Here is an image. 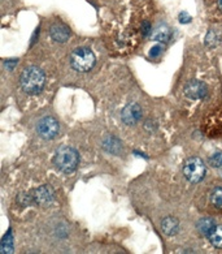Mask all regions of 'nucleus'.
I'll return each mask as SVG.
<instances>
[{"label": "nucleus", "mask_w": 222, "mask_h": 254, "mask_svg": "<svg viewBox=\"0 0 222 254\" xmlns=\"http://www.w3.org/2000/svg\"><path fill=\"white\" fill-rule=\"evenodd\" d=\"M170 34H171L170 29H169L166 25H164V24H161V25H159L156 29L153 30L152 38L155 39V41L164 43V42H166L167 39L170 38Z\"/></svg>", "instance_id": "nucleus-12"}, {"label": "nucleus", "mask_w": 222, "mask_h": 254, "mask_svg": "<svg viewBox=\"0 0 222 254\" xmlns=\"http://www.w3.org/2000/svg\"><path fill=\"white\" fill-rule=\"evenodd\" d=\"M78 162H80V157L77 154V151L69 146L60 148L54 157L55 167L64 173H72L76 171Z\"/></svg>", "instance_id": "nucleus-2"}, {"label": "nucleus", "mask_w": 222, "mask_h": 254, "mask_svg": "<svg viewBox=\"0 0 222 254\" xmlns=\"http://www.w3.org/2000/svg\"><path fill=\"white\" fill-rule=\"evenodd\" d=\"M17 203H19L20 206H22V207L30 206L31 203H34L31 191H30V193H21V194L17 197Z\"/></svg>", "instance_id": "nucleus-16"}, {"label": "nucleus", "mask_w": 222, "mask_h": 254, "mask_svg": "<svg viewBox=\"0 0 222 254\" xmlns=\"http://www.w3.org/2000/svg\"><path fill=\"white\" fill-rule=\"evenodd\" d=\"M70 63L78 72H87L95 65V55L90 48L80 47L74 50L70 56Z\"/></svg>", "instance_id": "nucleus-3"}, {"label": "nucleus", "mask_w": 222, "mask_h": 254, "mask_svg": "<svg viewBox=\"0 0 222 254\" xmlns=\"http://www.w3.org/2000/svg\"><path fill=\"white\" fill-rule=\"evenodd\" d=\"M185 94L190 99H203L208 94V88L200 81H190L185 86Z\"/></svg>", "instance_id": "nucleus-8"}, {"label": "nucleus", "mask_w": 222, "mask_h": 254, "mask_svg": "<svg viewBox=\"0 0 222 254\" xmlns=\"http://www.w3.org/2000/svg\"><path fill=\"white\" fill-rule=\"evenodd\" d=\"M209 164L213 168H221L222 167V153L221 151H217L215 154L212 155L209 158Z\"/></svg>", "instance_id": "nucleus-17"}, {"label": "nucleus", "mask_w": 222, "mask_h": 254, "mask_svg": "<svg viewBox=\"0 0 222 254\" xmlns=\"http://www.w3.org/2000/svg\"><path fill=\"white\" fill-rule=\"evenodd\" d=\"M178 19L182 24H189V22L191 21V16H190L187 12H181L178 16Z\"/></svg>", "instance_id": "nucleus-22"}, {"label": "nucleus", "mask_w": 222, "mask_h": 254, "mask_svg": "<svg viewBox=\"0 0 222 254\" xmlns=\"http://www.w3.org/2000/svg\"><path fill=\"white\" fill-rule=\"evenodd\" d=\"M219 7H220V11L222 12V0H219Z\"/></svg>", "instance_id": "nucleus-23"}, {"label": "nucleus", "mask_w": 222, "mask_h": 254, "mask_svg": "<svg viewBox=\"0 0 222 254\" xmlns=\"http://www.w3.org/2000/svg\"><path fill=\"white\" fill-rule=\"evenodd\" d=\"M140 32H142L143 35H149L151 34V32H152V29H151V24H149L148 21H144L142 24V26H140Z\"/></svg>", "instance_id": "nucleus-20"}, {"label": "nucleus", "mask_w": 222, "mask_h": 254, "mask_svg": "<svg viewBox=\"0 0 222 254\" xmlns=\"http://www.w3.org/2000/svg\"><path fill=\"white\" fill-rule=\"evenodd\" d=\"M161 228L164 231L165 235L167 236H174L175 233L178 232L179 229V223L178 221L173 217L165 218L163 223H161Z\"/></svg>", "instance_id": "nucleus-10"}, {"label": "nucleus", "mask_w": 222, "mask_h": 254, "mask_svg": "<svg viewBox=\"0 0 222 254\" xmlns=\"http://www.w3.org/2000/svg\"><path fill=\"white\" fill-rule=\"evenodd\" d=\"M38 134L44 140H52L57 136L58 133V123L54 118H43L38 123L37 126Z\"/></svg>", "instance_id": "nucleus-5"}, {"label": "nucleus", "mask_w": 222, "mask_h": 254, "mask_svg": "<svg viewBox=\"0 0 222 254\" xmlns=\"http://www.w3.org/2000/svg\"><path fill=\"white\" fill-rule=\"evenodd\" d=\"M33 201L38 206H50L55 201V194L48 185H43L39 188L31 190Z\"/></svg>", "instance_id": "nucleus-6"}, {"label": "nucleus", "mask_w": 222, "mask_h": 254, "mask_svg": "<svg viewBox=\"0 0 222 254\" xmlns=\"http://www.w3.org/2000/svg\"><path fill=\"white\" fill-rule=\"evenodd\" d=\"M104 148H106L108 151H111V153H117V151L120 150L121 146L116 140L110 138V140H107L106 142H104Z\"/></svg>", "instance_id": "nucleus-18"}, {"label": "nucleus", "mask_w": 222, "mask_h": 254, "mask_svg": "<svg viewBox=\"0 0 222 254\" xmlns=\"http://www.w3.org/2000/svg\"><path fill=\"white\" fill-rule=\"evenodd\" d=\"M196 228L201 235L209 237V235H211V233L213 232V229L216 228V223L213 219H211V218H203V219H200V221L197 222Z\"/></svg>", "instance_id": "nucleus-11"}, {"label": "nucleus", "mask_w": 222, "mask_h": 254, "mask_svg": "<svg viewBox=\"0 0 222 254\" xmlns=\"http://www.w3.org/2000/svg\"><path fill=\"white\" fill-rule=\"evenodd\" d=\"M50 34H51L52 39L58 43H62V42H66L69 39V29L66 26L61 25V24H55V25L51 26L50 29Z\"/></svg>", "instance_id": "nucleus-9"}, {"label": "nucleus", "mask_w": 222, "mask_h": 254, "mask_svg": "<svg viewBox=\"0 0 222 254\" xmlns=\"http://www.w3.org/2000/svg\"><path fill=\"white\" fill-rule=\"evenodd\" d=\"M220 175H221V179H222V167L220 168Z\"/></svg>", "instance_id": "nucleus-24"}, {"label": "nucleus", "mask_w": 222, "mask_h": 254, "mask_svg": "<svg viewBox=\"0 0 222 254\" xmlns=\"http://www.w3.org/2000/svg\"><path fill=\"white\" fill-rule=\"evenodd\" d=\"M13 252V244H12V233L11 231L4 236L1 240V253H12Z\"/></svg>", "instance_id": "nucleus-15"}, {"label": "nucleus", "mask_w": 222, "mask_h": 254, "mask_svg": "<svg viewBox=\"0 0 222 254\" xmlns=\"http://www.w3.org/2000/svg\"><path fill=\"white\" fill-rule=\"evenodd\" d=\"M164 46H163V43H157L156 46H153L151 50H149V58H157V56H160L163 52H164Z\"/></svg>", "instance_id": "nucleus-19"}, {"label": "nucleus", "mask_w": 222, "mask_h": 254, "mask_svg": "<svg viewBox=\"0 0 222 254\" xmlns=\"http://www.w3.org/2000/svg\"><path fill=\"white\" fill-rule=\"evenodd\" d=\"M216 41H217V39H216V33L213 30H211V32L207 34L205 42H207V44H209V46H215Z\"/></svg>", "instance_id": "nucleus-21"}, {"label": "nucleus", "mask_w": 222, "mask_h": 254, "mask_svg": "<svg viewBox=\"0 0 222 254\" xmlns=\"http://www.w3.org/2000/svg\"><path fill=\"white\" fill-rule=\"evenodd\" d=\"M183 173H185L186 179L194 184H196L201 181L205 176V166H204L203 160L197 157L187 159L183 167Z\"/></svg>", "instance_id": "nucleus-4"}, {"label": "nucleus", "mask_w": 222, "mask_h": 254, "mask_svg": "<svg viewBox=\"0 0 222 254\" xmlns=\"http://www.w3.org/2000/svg\"><path fill=\"white\" fill-rule=\"evenodd\" d=\"M142 118V108L137 103H130L121 112V120L126 126H135Z\"/></svg>", "instance_id": "nucleus-7"}, {"label": "nucleus", "mask_w": 222, "mask_h": 254, "mask_svg": "<svg viewBox=\"0 0 222 254\" xmlns=\"http://www.w3.org/2000/svg\"><path fill=\"white\" fill-rule=\"evenodd\" d=\"M209 241L213 247L222 248V225H216L213 232L209 235Z\"/></svg>", "instance_id": "nucleus-13"}, {"label": "nucleus", "mask_w": 222, "mask_h": 254, "mask_svg": "<svg viewBox=\"0 0 222 254\" xmlns=\"http://www.w3.org/2000/svg\"><path fill=\"white\" fill-rule=\"evenodd\" d=\"M44 73L38 66H28L21 74V86L28 94H38L44 88Z\"/></svg>", "instance_id": "nucleus-1"}, {"label": "nucleus", "mask_w": 222, "mask_h": 254, "mask_svg": "<svg viewBox=\"0 0 222 254\" xmlns=\"http://www.w3.org/2000/svg\"><path fill=\"white\" fill-rule=\"evenodd\" d=\"M211 201L216 209H222V188L221 187H217V188H215V190L212 191Z\"/></svg>", "instance_id": "nucleus-14"}]
</instances>
